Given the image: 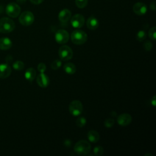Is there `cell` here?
Returning <instances> with one entry per match:
<instances>
[{
  "label": "cell",
  "mask_w": 156,
  "mask_h": 156,
  "mask_svg": "<svg viewBox=\"0 0 156 156\" xmlns=\"http://www.w3.org/2000/svg\"><path fill=\"white\" fill-rule=\"evenodd\" d=\"M74 152L80 155H86L91 151V145L86 140H80L74 146Z\"/></svg>",
  "instance_id": "obj_1"
},
{
  "label": "cell",
  "mask_w": 156,
  "mask_h": 156,
  "mask_svg": "<svg viewBox=\"0 0 156 156\" xmlns=\"http://www.w3.org/2000/svg\"><path fill=\"white\" fill-rule=\"evenodd\" d=\"M15 27V23L9 18L4 17L0 19V32L9 33L12 32Z\"/></svg>",
  "instance_id": "obj_2"
},
{
  "label": "cell",
  "mask_w": 156,
  "mask_h": 156,
  "mask_svg": "<svg viewBox=\"0 0 156 156\" xmlns=\"http://www.w3.org/2000/svg\"><path fill=\"white\" fill-rule=\"evenodd\" d=\"M71 39L73 43L77 45H80L85 43L87 40V34L79 29L74 30L71 35Z\"/></svg>",
  "instance_id": "obj_3"
},
{
  "label": "cell",
  "mask_w": 156,
  "mask_h": 156,
  "mask_svg": "<svg viewBox=\"0 0 156 156\" xmlns=\"http://www.w3.org/2000/svg\"><path fill=\"white\" fill-rule=\"evenodd\" d=\"M5 12L9 16L16 18L20 15L21 12V8L18 4L13 2H10L5 7Z\"/></svg>",
  "instance_id": "obj_4"
},
{
  "label": "cell",
  "mask_w": 156,
  "mask_h": 156,
  "mask_svg": "<svg viewBox=\"0 0 156 156\" xmlns=\"http://www.w3.org/2000/svg\"><path fill=\"white\" fill-rule=\"evenodd\" d=\"M19 21L23 26H30L34 21V16L30 11L23 12L19 17Z\"/></svg>",
  "instance_id": "obj_5"
},
{
  "label": "cell",
  "mask_w": 156,
  "mask_h": 156,
  "mask_svg": "<svg viewBox=\"0 0 156 156\" xmlns=\"http://www.w3.org/2000/svg\"><path fill=\"white\" fill-rule=\"evenodd\" d=\"M58 55L62 60L67 61L73 57V52L69 46L63 45L58 49Z\"/></svg>",
  "instance_id": "obj_6"
},
{
  "label": "cell",
  "mask_w": 156,
  "mask_h": 156,
  "mask_svg": "<svg viewBox=\"0 0 156 156\" xmlns=\"http://www.w3.org/2000/svg\"><path fill=\"white\" fill-rule=\"evenodd\" d=\"M69 111L70 113L75 116L80 115L83 111V105L80 101L74 100L69 105Z\"/></svg>",
  "instance_id": "obj_7"
},
{
  "label": "cell",
  "mask_w": 156,
  "mask_h": 156,
  "mask_svg": "<svg viewBox=\"0 0 156 156\" xmlns=\"http://www.w3.org/2000/svg\"><path fill=\"white\" fill-rule=\"evenodd\" d=\"M55 39L58 43L65 44L69 40V34L64 29H59L55 33Z\"/></svg>",
  "instance_id": "obj_8"
},
{
  "label": "cell",
  "mask_w": 156,
  "mask_h": 156,
  "mask_svg": "<svg viewBox=\"0 0 156 156\" xmlns=\"http://www.w3.org/2000/svg\"><path fill=\"white\" fill-rule=\"evenodd\" d=\"M85 23V18L80 14L74 15L71 19V24L74 28H80Z\"/></svg>",
  "instance_id": "obj_9"
},
{
  "label": "cell",
  "mask_w": 156,
  "mask_h": 156,
  "mask_svg": "<svg viewBox=\"0 0 156 156\" xmlns=\"http://www.w3.org/2000/svg\"><path fill=\"white\" fill-rule=\"evenodd\" d=\"M147 5L141 2H138L133 6V11L137 15H143L147 12Z\"/></svg>",
  "instance_id": "obj_10"
},
{
  "label": "cell",
  "mask_w": 156,
  "mask_h": 156,
  "mask_svg": "<svg viewBox=\"0 0 156 156\" xmlns=\"http://www.w3.org/2000/svg\"><path fill=\"white\" fill-rule=\"evenodd\" d=\"M132 116L128 113H122L117 118L118 123L121 126H128L132 122Z\"/></svg>",
  "instance_id": "obj_11"
},
{
  "label": "cell",
  "mask_w": 156,
  "mask_h": 156,
  "mask_svg": "<svg viewBox=\"0 0 156 156\" xmlns=\"http://www.w3.org/2000/svg\"><path fill=\"white\" fill-rule=\"evenodd\" d=\"M37 82L40 87L46 88L49 84V77L44 73H41L37 77Z\"/></svg>",
  "instance_id": "obj_12"
},
{
  "label": "cell",
  "mask_w": 156,
  "mask_h": 156,
  "mask_svg": "<svg viewBox=\"0 0 156 156\" xmlns=\"http://www.w3.org/2000/svg\"><path fill=\"white\" fill-rule=\"evenodd\" d=\"M12 73L11 67L6 63L0 64V78L5 79L8 77Z\"/></svg>",
  "instance_id": "obj_13"
},
{
  "label": "cell",
  "mask_w": 156,
  "mask_h": 156,
  "mask_svg": "<svg viewBox=\"0 0 156 156\" xmlns=\"http://www.w3.org/2000/svg\"><path fill=\"white\" fill-rule=\"evenodd\" d=\"M58 20L62 23H66L71 17V12L67 9H63L60 12L58 15Z\"/></svg>",
  "instance_id": "obj_14"
},
{
  "label": "cell",
  "mask_w": 156,
  "mask_h": 156,
  "mask_svg": "<svg viewBox=\"0 0 156 156\" xmlns=\"http://www.w3.org/2000/svg\"><path fill=\"white\" fill-rule=\"evenodd\" d=\"M12 46V41L9 38L2 37L0 38V49L7 50Z\"/></svg>",
  "instance_id": "obj_15"
},
{
  "label": "cell",
  "mask_w": 156,
  "mask_h": 156,
  "mask_svg": "<svg viewBox=\"0 0 156 156\" xmlns=\"http://www.w3.org/2000/svg\"><path fill=\"white\" fill-rule=\"evenodd\" d=\"M87 26L90 30H95L99 26V21L94 16H90L87 21Z\"/></svg>",
  "instance_id": "obj_16"
},
{
  "label": "cell",
  "mask_w": 156,
  "mask_h": 156,
  "mask_svg": "<svg viewBox=\"0 0 156 156\" xmlns=\"http://www.w3.org/2000/svg\"><path fill=\"white\" fill-rule=\"evenodd\" d=\"M87 137L88 140L91 143H96L100 138L99 133L94 130H91L88 132Z\"/></svg>",
  "instance_id": "obj_17"
},
{
  "label": "cell",
  "mask_w": 156,
  "mask_h": 156,
  "mask_svg": "<svg viewBox=\"0 0 156 156\" xmlns=\"http://www.w3.org/2000/svg\"><path fill=\"white\" fill-rule=\"evenodd\" d=\"M36 76V71L33 68H29L26 69L24 77L26 80H27L29 82H32Z\"/></svg>",
  "instance_id": "obj_18"
},
{
  "label": "cell",
  "mask_w": 156,
  "mask_h": 156,
  "mask_svg": "<svg viewBox=\"0 0 156 156\" xmlns=\"http://www.w3.org/2000/svg\"><path fill=\"white\" fill-rule=\"evenodd\" d=\"M63 69L66 74H73L76 71V67L72 63H66L63 66Z\"/></svg>",
  "instance_id": "obj_19"
},
{
  "label": "cell",
  "mask_w": 156,
  "mask_h": 156,
  "mask_svg": "<svg viewBox=\"0 0 156 156\" xmlns=\"http://www.w3.org/2000/svg\"><path fill=\"white\" fill-rule=\"evenodd\" d=\"M12 67L14 69L17 70V71H21L22 69H23V68H24V63L22 62V61H16L15 62L13 65H12Z\"/></svg>",
  "instance_id": "obj_20"
},
{
  "label": "cell",
  "mask_w": 156,
  "mask_h": 156,
  "mask_svg": "<svg viewBox=\"0 0 156 156\" xmlns=\"http://www.w3.org/2000/svg\"><path fill=\"white\" fill-rule=\"evenodd\" d=\"M146 37V33L144 30H139L136 35V39L138 41H143Z\"/></svg>",
  "instance_id": "obj_21"
},
{
  "label": "cell",
  "mask_w": 156,
  "mask_h": 156,
  "mask_svg": "<svg viewBox=\"0 0 156 156\" xmlns=\"http://www.w3.org/2000/svg\"><path fill=\"white\" fill-rule=\"evenodd\" d=\"M86 122H87V120L83 116L79 117L76 119V125L79 127H84L85 125L86 124Z\"/></svg>",
  "instance_id": "obj_22"
},
{
  "label": "cell",
  "mask_w": 156,
  "mask_h": 156,
  "mask_svg": "<svg viewBox=\"0 0 156 156\" xmlns=\"http://www.w3.org/2000/svg\"><path fill=\"white\" fill-rule=\"evenodd\" d=\"M75 3L78 8L83 9L87 6L88 4V0H76Z\"/></svg>",
  "instance_id": "obj_23"
},
{
  "label": "cell",
  "mask_w": 156,
  "mask_h": 156,
  "mask_svg": "<svg viewBox=\"0 0 156 156\" xmlns=\"http://www.w3.org/2000/svg\"><path fill=\"white\" fill-rule=\"evenodd\" d=\"M51 68L52 69H54V70H57L58 69H59L61 66H62V62L61 60H58V59H57V60H55L54 62H52V63H51Z\"/></svg>",
  "instance_id": "obj_24"
},
{
  "label": "cell",
  "mask_w": 156,
  "mask_h": 156,
  "mask_svg": "<svg viewBox=\"0 0 156 156\" xmlns=\"http://www.w3.org/2000/svg\"><path fill=\"white\" fill-rule=\"evenodd\" d=\"M93 152H94V154L96 156H101V155H102L103 154L104 149L101 146H96L94 148V149H93Z\"/></svg>",
  "instance_id": "obj_25"
},
{
  "label": "cell",
  "mask_w": 156,
  "mask_h": 156,
  "mask_svg": "<svg viewBox=\"0 0 156 156\" xmlns=\"http://www.w3.org/2000/svg\"><path fill=\"white\" fill-rule=\"evenodd\" d=\"M149 36L151 39L152 40H155L156 38V27L155 26L152 27L150 29L149 31Z\"/></svg>",
  "instance_id": "obj_26"
},
{
  "label": "cell",
  "mask_w": 156,
  "mask_h": 156,
  "mask_svg": "<svg viewBox=\"0 0 156 156\" xmlns=\"http://www.w3.org/2000/svg\"><path fill=\"white\" fill-rule=\"evenodd\" d=\"M114 124H115V121L112 118L107 119L104 121V126L107 128H111V127H112L113 126Z\"/></svg>",
  "instance_id": "obj_27"
},
{
  "label": "cell",
  "mask_w": 156,
  "mask_h": 156,
  "mask_svg": "<svg viewBox=\"0 0 156 156\" xmlns=\"http://www.w3.org/2000/svg\"><path fill=\"white\" fill-rule=\"evenodd\" d=\"M143 48L144 49L147 51H151L152 48H153V45H152V43L150 41H146L144 42V44H143Z\"/></svg>",
  "instance_id": "obj_28"
},
{
  "label": "cell",
  "mask_w": 156,
  "mask_h": 156,
  "mask_svg": "<svg viewBox=\"0 0 156 156\" xmlns=\"http://www.w3.org/2000/svg\"><path fill=\"white\" fill-rule=\"evenodd\" d=\"M37 68L40 73H44V71L46 69V66L44 63H40L38 65Z\"/></svg>",
  "instance_id": "obj_29"
},
{
  "label": "cell",
  "mask_w": 156,
  "mask_h": 156,
  "mask_svg": "<svg viewBox=\"0 0 156 156\" xmlns=\"http://www.w3.org/2000/svg\"><path fill=\"white\" fill-rule=\"evenodd\" d=\"M44 0H30V1L34 4H35V5H38V4H41Z\"/></svg>",
  "instance_id": "obj_30"
},
{
  "label": "cell",
  "mask_w": 156,
  "mask_h": 156,
  "mask_svg": "<svg viewBox=\"0 0 156 156\" xmlns=\"http://www.w3.org/2000/svg\"><path fill=\"white\" fill-rule=\"evenodd\" d=\"M151 104L155 107L156 105V96H154L153 98L151 99Z\"/></svg>",
  "instance_id": "obj_31"
},
{
  "label": "cell",
  "mask_w": 156,
  "mask_h": 156,
  "mask_svg": "<svg viewBox=\"0 0 156 156\" xmlns=\"http://www.w3.org/2000/svg\"><path fill=\"white\" fill-rule=\"evenodd\" d=\"M150 8L151 9L155 10V1H152L150 4Z\"/></svg>",
  "instance_id": "obj_32"
},
{
  "label": "cell",
  "mask_w": 156,
  "mask_h": 156,
  "mask_svg": "<svg viewBox=\"0 0 156 156\" xmlns=\"http://www.w3.org/2000/svg\"><path fill=\"white\" fill-rule=\"evenodd\" d=\"M64 144H65V145L66 146H67V147H69V146H71V141H70L69 140H67L65 141Z\"/></svg>",
  "instance_id": "obj_33"
},
{
  "label": "cell",
  "mask_w": 156,
  "mask_h": 156,
  "mask_svg": "<svg viewBox=\"0 0 156 156\" xmlns=\"http://www.w3.org/2000/svg\"><path fill=\"white\" fill-rule=\"evenodd\" d=\"M26 0H16V2L20 4H23L24 3L26 2Z\"/></svg>",
  "instance_id": "obj_34"
}]
</instances>
